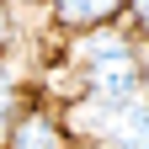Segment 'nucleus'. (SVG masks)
Instances as JSON below:
<instances>
[{
	"label": "nucleus",
	"mask_w": 149,
	"mask_h": 149,
	"mask_svg": "<svg viewBox=\"0 0 149 149\" xmlns=\"http://www.w3.org/2000/svg\"><path fill=\"white\" fill-rule=\"evenodd\" d=\"M85 91L96 101H133L139 91H144V64H139V53L128 37L117 32H101L96 43L85 48Z\"/></svg>",
	"instance_id": "obj_1"
},
{
	"label": "nucleus",
	"mask_w": 149,
	"mask_h": 149,
	"mask_svg": "<svg viewBox=\"0 0 149 149\" xmlns=\"http://www.w3.org/2000/svg\"><path fill=\"white\" fill-rule=\"evenodd\" d=\"M0 32H6V16H0Z\"/></svg>",
	"instance_id": "obj_7"
},
{
	"label": "nucleus",
	"mask_w": 149,
	"mask_h": 149,
	"mask_svg": "<svg viewBox=\"0 0 149 149\" xmlns=\"http://www.w3.org/2000/svg\"><path fill=\"white\" fill-rule=\"evenodd\" d=\"M107 149H149V101L133 96V101H117L107 112V128H101Z\"/></svg>",
	"instance_id": "obj_2"
},
{
	"label": "nucleus",
	"mask_w": 149,
	"mask_h": 149,
	"mask_svg": "<svg viewBox=\"0 0 149 149\" xmlns=\"http://www.w3.org/2000/svg\"><path fill=\"white\" fill-rule=\"evenodd\" d=\"M128 6H133V22L149 32V0H128Z\"/></svg>",
	"instance_id": "obj_6"
},
{
	"label": "nucleus",
	"mask_w": 149,
	"mask_h": 149,
	"mask_svg": "<svg viewBox=\"0 0 149 149\" xmlns=\"http://www.w3.org/2000/svg\"><path fill=\"white\" fill-rule=\"evenodd\" d=\"M11 133H16V96L11 85H0V149H11Z\"/></svg>",
	"instance_id": "obj_5"
},
{
	"label": "nucleus",
	"mask_w": 149,
	"mask_h": 149,
	"mask_svg": "<svg viewBox=\"0 0 149 149\" xmlns=\"http://www.w3.org/2000/svg\"><path fill=\"white\" fill-rule=\"evenodd\" d=\"M59 133H53V123L43 112H27V117H16V133H11V149H53Z\"/></svg>",
	"instance_id": "obj_4"
},
{
	"label": "nucleus",
	"mask_w": 149,
	"mask_h": 149,
	"mask_svg": "<svg viewBox=\"0 0 149 149\" xmlns=\"http://www.w3.org/2000/svg\"><path fill=\"white\" fill-rule=\"evenodd\" d=\"M128 6V0H53V16H59V27H101V22H112Z\"/></svg>",
	"instance_id": "obj_3"
}]
</instances>
